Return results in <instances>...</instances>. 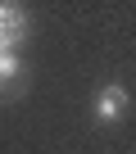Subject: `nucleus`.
I'll use <instances>...</instances> for the list:
<instances>
[{"label":"nucleus","mask_w":136,"mask_h":154,"mask_svg":"<svg viewBox=\"0 0 136 154\" xmlns=\"http://www.w3.org/2000/svg\"><path fill=\"white\" fill-rule=\"evenodd\" d=\"M127 104H131V95H127V86H122V82L100 86V95H95V122H100V127L122 122V118H127Z\"/></svg>","instance_id":"f03ea898"},{"label":"nucleus","mask_w":136,"mask_h":154,"mask_svg":"<svg viewBox=\"0 0 136 154\" xmlns=\"http://www.w3.org/2000/svg\"><path fill=\"white\" fill-rule=\"evenodd\" d=\"M32 36V14L18 0H0V50H18Z\"/></svg>","instance_id":"f257e3e1"},{"label":"nucleus","mask_w":136,"mask_h":154,"mask_svg":"<svg viewBox=\"0 0 136 154\" xmlns=\"http://www.w3.org/2000/svg\"><path fill=\"white\" fill-rule=\"evenodd\" d=\"M0 77H23V59H18V50H0Z\"/></svg>","instance_id":"7ed1b4c3"},{"label":"nucleus","mask_w":136,"mask_h":154,"mask_svg":"<svg viewBox=\"0 0 136 154\" xmlns=\"http://www.w3.org/2000/svg\"><path fill=\"white\" fill-rule=\"evenodd\" d=\"M9 91H14V86H9V77H0V100H5Z\"/></svg>","instance_id":"20e7f679"}]
</instances>
